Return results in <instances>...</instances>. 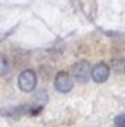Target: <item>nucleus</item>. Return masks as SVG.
Segmentation results:
<instances>
[{
	"instance_id": "obj_5",
	"label": "nucleus",
	"mask_w": 125,
	"mask_h": 127,
	"mask_svg": "<svg viewBox=\"0 0 125 127\" xmlns=\"http://www.w3.org/2000/svg\"><path fill=\"white\" fill-rule=\"evenodd\" d=\"M115 127H125V114H118L114 119Z\"/></svg>"
},
{
	"instance_id": "obj_1",
	"label": "nucleus",
	"mask_w": 125,
	"mask_h": 127,
	"mask_svg": "<svg viewBox=\"0 0 125 127\" xmlns=\"http://www.w3.org/2000/svg\"><path fill=\"white\" fill-rule=\"evenodd\" d=\"M91 76V66L88 62H78L73 66V77L78 83H87Z\"/></svg>"
},
{
	"instance_id": "obj_4",
	"label": "nucleus",
	"mask_w": 125,
	"mask_h": 127,
	"mask_svg": "<svg viewBox=\"0 0 125 127\" xmlns=\"http://www.w3.org/2000/svg\"><path fill=\"white\" fill-rule=\"evenodd\" d=\"M91 77L95 83H104L109 77V67L105 63H97L91 69Z\"/></svg>"
},
{
	"instance_id": "obj_3",
	"label": "nucleus",
	"mask_w": 125,
	"mask_h": 127,
	"mask_svg": "<svg viewBox=\"0 0 125 127\" xmlns=\"http://www.w3.org/2000/svg\"><path fill=\"white\" fill-rule=\"evenodd\" d=\"M54 86L60 93H68L73 89V79L71 76L65 73V71H60L57 73L56 80H54Z\"/></svg>"
},
{
	"instance_id": "obj_2",
	"label": "nucleus",
	"mask_w": 125,
	"mask_h": 127,
	"mask_svg": "<svg viewBox=\"0 0 125 127\" xmlns=\"http://www.w3.org/2000/svg\"><path fill=\"white\" fill-rule=\"evenodd\" d=\"M37 84V77L33 70H24L21 74L19 76V87L23 92H31Z\"/></svg>"
},
{
	"instance_id": "obj_6",
	"label": "nucleus",
	"mask_w": 125,
	"mask_h": 127,
	"mask_svg": "<svg viewBox=\"0 0 125 127\" xmlns=\"http://www.w3.org/2000/svg\"><path fill=\"white\" fill-rule=\"evenodd\" d=\"M7 69H9V64L6 62V59L0 56V74H4L7 71Z\"/></svg>"
}]
</instances>
